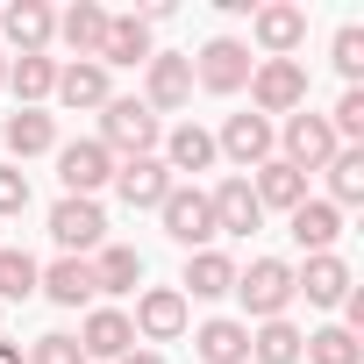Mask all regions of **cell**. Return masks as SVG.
<instances>
[{
    "label": "cell",
    "instance_id": "11",
    "mask_svg": "<svg viewBox=\"0 0 364 364\" xmlns=\"http://www.w3.org/2000/svg\"><path fill=\"white\" fill-rule=\"evenodd\" d=\"M58 178H65V193H72V200H93L100 186H114V157H107L93 136L58 143Z\"/></svg>",
    "mask_w": 364,
    "mask_h": 364
},
{
    "label": "cell",
    "instance_id": "16",
    "mask_svg": "<svg viewBox=\"0 0 364 364\" xmlns=\"http://www.w3.org/2000/svg\"><path fill=\"white\" fill-rule=\"evenodd\" d=\"M36 293H43L50 307H93V300H100V286H93V257H58V264H43Z\"/></svg>",
    "mask_w": 364,
    "mask_h": 364
},
{
    "label": "cell",
    "instance_id": "19",
    "mask_svg": "<svg viewBox=\"0 0 364 364\" xmlns=\"http://www.w3.org/2000/svg\"><path fill=\"white\" fill-rule=\"evenodd\" d=\"M150 58H157L150 22H143V15H107V43H100V58H93V65L122 72V65H150Z\"/></svg>",
    "mask_w": 364,
    "mask_h": 364
},
{
    "label": "cell",
    "instance_id": "23",
    "mask_svg": "<svg viewBox=\"0 0 364 364\" xmlns=\"http://www.w3.org/2000/svg\"><path fill=\"white\" fill-rule=\"evenodd\" d=\"M250 193H257V208H264V215H272V208H279V215H293V208L307 200V171H293L286 157H272V164H257V171H250Z\"/></svg>",
    "mask_w": 364,
    "mask_h": 364
},
{
    "label": "cell",
    "instance_id": "12",
    "mask_svg": "<svg viewBox=\"0 0 364 364\" xmlns=\"http://www.w3.org/2000/svg\"><path fill=\"white\" fill-rule=\"evenodd\" d=\"M250 43L264 58H293L307 43V8H293V0H264V8L250 15Z\"/></svg>",
    "mask_w": 364,
    "mask_h": 364
},
{
    "label": "cell",
    "instance_id": "4",
    "mask_svg": "<svg viewBox=\"0 0 364 364\" xmlns=\"http://www.w3.org/2000/svg\"><path fill=\"white\" fill-rule=\"evenodd\" d=\"M157 222H164V236L186 250V257H193V250H215V208H208L200 186H171L164 208H157Z\"/></svg>",
    "mask_w": 364,
    "mask_h": 364
},
{
    "label": "cell",
    "instance_id": "10",
    "mask_svg": "<svg viewBox=\"0 0 364 364\" xmlns=\"http://www.w3.org/2000/svg\"><path fill=\"white\" fill-rule=\"evenodd\" d=\"M50 243L65 250V257H93L100 243H107V215H100V200H58L50 208Z\"/></svg>",
    "mask_w": 364,
    "mask_h": 364
},
{
    "label": "cell",
    "instance_id": "20",
    "mask_svg": "<svg viewBox=\"0 0 364 364\" xmlns=\"http://www.w3.org/2000/svg\"><path fill=\"white\" fill-rule=\"evenodd\" d=\"M350 286H357V279H350V264H343L336 250H321V257H307V264L293 272V293H307V307H343Z\"/></svg>",
    "mask_w": 364,
    "mask_h": 364
},
{
    "label": "cell",
    "instance_id": "13",
    "mask_svg": "<svg viewBox=\"0 0 364 364\" xmlns=\"http://www.w3.org/2000/svg\"><path fill=\"white\" fill-rule=\"evenodd\" d=\"M157 157H164V171L178 178V186H193L200 171H215V129H200V122H178V129L157 143Z\"/></svg>",
    "mask_w": 364,
    "mask_h": 364
},
{
    "label": "cell",
    "instance_id": "30",
    "mask_svg": "<svg viewBox=\"0 0 364 364\" xmlns=\"http://www.w3.org/2000/svg\"><path fill=\"white\" fill-rule=\"evenodd\" d=\"M321 171H328V208H336V215L364 200V150H350V143H343V150H336Z\"/></svg>",
    "mask_w": 364,
    "mask_h": 364
},
{
    "label": "cell",
    "instance_id": "21",
    "mask_svg": "<svg viewBox=\"0 0 364 364\" xmlns=\"http://www.w3.org/2000/svg\"><path fill=\"white\" fill-rule=\"evenodd\" d=\"M0 143H8V157H43V150H58V114H43V107H15L8 122H0Z\"/></svg>",
    "mask_w": 364,
    "mask_h": 364
},
{
    "label": "cell",
    "instance_id": "2",
    "mask_svg": "<svg viewBox=\"0 0 364 364\" xmlns=\"http://www.w3.org/2000/svg\"><path fill=\"white\" fill-rule=\"evenodd\" d=\"M236 300H243V328L279 321V314L293 307V264H286V257H250V264H236Z\"/></svg>",
    "mask_w": 364,
    "mask_h": 364
},
{
    "label": "cell",
    "instance_id": "34",
    "mask_svg": "<svg viewBox=\"0 0 364 364\" xmlns=\"http://www.w3.org/2000/svg\"><path fill=\"white\" fill-rule=\"evenodd\" d=\"M328 129H336V143H350V150H364V86H343V100H336V114H328Z\"/></svg>",
    "mask_w": 364,
    "mask_h": 364
},
{
    "label": "cell",
    "instance_id": "32",
    "mask_svg": "<svg viewBox=\"0 0 364 364\" xmlns=\"http://www.w3.org/2000/svg\"><path fill=\"white\" fill-rule=\"evenodd\" d=\"M300 364H364V343H357L343 321H328V328H314V336L300 343Z\"/></svg>",
    "mask_w": 364,
    "mask_h": 364
},
{
    "label": "cell",
    "instance_id": "8",
    "mask_svg": "<svg viewBox=\"0 0 364 364\" xmlns=\"http://www.w3.org/2000/svg\"><path fill=\"white\" fill-rule=\"evenodd\" d=\"M186 293L178 286H143L136 293V314H129V328H136V343H178L186 336Z\"/></svg>",
    "mask_w": 364,
    "mask_h": 364
},
{
    "label": "cell",
    "instance_id": "26",
    "mask_svg": "<svg viewBox=\"0 0 364 364\" xmlns=\"http://www.w3.org/2000/svg\"><path fill=\"white\" fill-rule=\"evenodd\" d=\"M286 236H293L307 257H321V250H336V236H343V215H336L328 200H300V208L286 215Z\"/></svg>",
    "mask_w": 364,
    "mask_h": 364
},
{
    "label": "cell",
    "instance_id": "36",
    "mask_svg": "<svg viewBox=\"0 0 364 364\" xmlns=\"http://www.w3.org/2000/svg\"><path fill=\"white\" fill-rule=\"evenodd\" d=\"M29 171L22 164H0V222H15V215H29Z\"/></svg>",
    "mask_w": 364,
    "mask_h": 364
},
{
    "label": "cell",
    "instance_id": "14",
    "mask_svg": "<svg viewBox=\"0 0 364 364\" xmlns=\"http://www.w3.org/2000/svg\"><path fill=\"white\" fill-rule=\"evenodd\" d=\"M208 208H215V236H257L264 229V208H257V193H250L243 171L222 178V186L208 193Z\"/></svg>",
    "mask_w": 364,
    "mask_h": 364
},
{
    "label": "cell",
    "instance_id": "18",
    "mask_svg": "<svg viewBox=\"0 0 364 364\" xmlns=\"http://www.w3.org/2000/svg\"><path fill=\"white\" fill-rule=\"evenodd\" d=\"M178 186V178L164 171V157H129V164H114V193L129 200V208H164V193Z\"/></svg>",
    "mask_w": 364,
    "mask_h": 364
},
{
    "label": "cell",
    "instance_id": "28",
    "mask_svg": "<svg viewBox=\"0 0 364 364\" xmlns=\"http://www.w3.org/2000/svg\"><path fill=\"white\" fill-rule=\"evenodd\" d=\"M8 93L22 100V107H43L50 93H58V58L43 50V58H8Z\"/></svg>",
    "mask_w": 364,
    "mask_h": 364
},
{
    "label": "cell",
    "instance_id": "38",
    "mask_svg": "<svg viewBox=\"0 0 364 364\" xmlns=\"http://www.w3.org/2000/svg\"><path fill=\"white\" fill-rule=\"evenodd\" d=\"M114 364H164L157 350H129V357H114Z\"/></svg>",
    "mask_w": 364,
    "mask_h": 364
},
{
    "label": "cell",
    "instance_id": "25",
    "mask_svg": "<svg viewBox=\"0 0 364 364\" xmlns=\"http://www.w3.org/2000/svg\"><path fill=\"white\" fill-rule=\"evenodd\" d=\"M50 100H65V107H107L114 100V86H107V65H93V58H72V65H58V93Z\"/></svg>",
    "mask_w": 364,
    "mask_h": 364
},
{
    "label": "cell",
    "instance_id": "31",
    "mask_svg": "<svg viewBox=\"0 0 364 364\" xmlns=\"http://www.w3.org/2000/svg\"><path fill=\"white\" fill-rule=\"evenodd\" d=\"M300 343H307V336H300V328H293L286 314H279V321H257V328H250V357H257V364H300Z\"/></svg>",
    "mask_w": 364,
    "mask_h": 364
},
{
    "label": "cell",
    "instance_id": "39",
    "mask_svg": "<svg viewBox=\"0 0 364 364\" xmlns=\"http://www.w3.org/2000/svg\"><path fill=\"white\" fill-rule=\"evenodd\" d=\"M0 364H29V357H22V343H0Z\"/></svg>",
    "mask_w": 364,
    "mask_h": 364
},
{
    "label": "cell",
    "instance_id": "9",
    "mask_svg": "<svg viewBox=\"0 0 364 364\" xmlns=\"http://www.w3.org/2000/svg\"><path fill=\"white\" fill-rule=\"evenodd\" d=\"M343 143H336V129H328V114H286V129H279V157L293 164V171H321L328 157H336Z\"/></svg>",
    "mask_w": 364,
    "mask_h": 364
},
{
    "label": "cell",
    "instance_id": "3",
    "mask_svg": "<svg viewBox=\"0 0 364 364\" xmlns=\"http://www.w3.org/2000/svg\"><path fill=\"white\" fill-rule=\"evenodd\" d=\"M307 107V65L300 58H257L250 65V114H300Z\"/></svg>",
    "mask_w": 364,
    "mask_h": 364
},
{
    "label": "cell",
    "instance_id": "35",
    "mask_svg": "<svg viewBox=\"0 0 364 364\" xmlns=\"http://www.w3.org/2000/svg\"><path fill=\"white\" fill-rule=\"evenodd\" d=\"M22 357H29V364H86V350H79V336H72V328H50V336H36Z\"/></svg>",
    "mask_w": 364,
    "mask_h": 364
},
{
    "label": "cell",
    "instance_id": "33",
    "mask_svg": "<svg viewBox=\"0 0 364 364\" xmlns=\"http://www.w3.org/2000/svg\"><path fill=\"white\" fill-rule=\"evenodd\" d=\"M36 279H43V264H36L29 250H0V307H8V300H29Z\"/></svg>",
    "mask_w": 364,
    "mask_h": 364
},
{
    "label": "cell",
    "instance_id": "7",
    "mask_svg": "<svg viewBox=\"0 0 364 364\" xmlns=\"http://www.w3.org/2000/svg\"><path fill=\"white\" fill-rule=\"evenodd\" d=\"M193 100V50H157L143 65V107L150 114H178Z\"/></svg>",
    "mask_w": 364,
    "mask_h": 364
},
{
    "label": "cell",
    "instance_id": "37",
    "mask_svg": "<svg viewBox=\"0 0 364 364\" xmlns=\"http://www.w3.org/2000/svg\"><path fill=\"white\" fill-rule=\"evenodd\" d=\"M328 58H336V72H343V79L357 86V79H364V29H336Z\"/></svg>",
    "mask_w": 364,
    "mask_h": 364
},
{
    "label": "cell",
    "instance_id": "15",
    "mask_svg": "<svg viewBox=\"0 0 364 364\" xmlns=\"http://www.w3.org/2000/svg\"><path fill=\"white\" fill-rule=\"evenodd\" d=\"M0 36L15 43V58H43L58 43V15L43 0H15V8H0Z\"/></svg>",
    "mask_w": 364,
    "mask_h": 364
},
{
    "label": "cell",
    "instance_id": "40",
    "mask_svg": "<svg viewBox=\"0 0 364 364\" xmlns=\"http://www.w3.org/2000/svg\"><path fill=\"white\" fill-rule=\"evenodd\" d=\"M0 93H8V50H0Z\"/></svg>",
    "mask_w": 364,
    "mask_h": 364
},
{
    "label": "cell",
    "instance_id": "22",
    "mask_svg": "<svg viewBox=\"0 0 364 364\" xmlns=\"http://www.w3.org/2000/svg\"><path fill=\"white\" fill-rule=\"evenodd\" d=\"M193 357L200 364H250V328L236 314H215V321L193 328Z\"/></svg>",
    "mask_w": 364,
    "mask_h": 364
},
{
    "label": "cell",
    "instance_id": "5",
    "mask_svg": "<svg viewBox=\"0 0 364 364\" xmlns=\"http://www.w3.org/2000/svg\"><path fill=\"white\" fill-rule=\"evenodd\" d=\"M215 157H229V164L250 178L257 164H272V157H279V122H264V114H229V122H222V136H215Z\"/></svg>",
    "mask_w": 364,
    "mask_h": 364
},
{
    "label": "cell",
    "instance_id": "6",
    "mask_svg": "<svg viewBox=\"0 0 364 364\" xmlns=\"http://www.w3.org/2000/svg\"><path fill=\"white\" fill-rule=\"evenodd\" d=\"M250 65H257V58H250V43L215 36V43H200V58H193V86L229 100V93H243V86H250Z\"/></svg>",
    "mask_w": 364,
    "mask_h": 364
},
{
    "label": "cell",
    "instance_id": "29",
    "mask_svg": "<svg viewBox=\"0 0 364 364\" xmlns=\"http://www.w3.org/2000/svg\"><path fill=\"white\" fill-rule=\"evenodd\" d=\"M93 286H100V293H136V286H143V250L100 243V250H93Z\"/></svg>",
    "mask_w": 364,
    "mask_h": 364
},
{
    "label": "cell",
    "instance_id": "1",
    "mask_svg": "<svg viewBox=\"0 0 364 364\" xmlns=\"http://www.w3.org/2000/svg\"><path fill=\"white\" fill-rule=\"evenodd\" d=\"M114 164H129V157H157V143H164V122L143 107V100H107L100 107V136H93Z\"/></svg>",
    "mask_w": 364,
    "mask_h": 364
},
{
    "label": "cell",
    "instance_id": "17",
    "mask_svg": "<svg viewBox=\"0 0 364 364\" xmlns=\"http://www.w3.org/2000/svg\"><path fill=\"white\" fill-rule=\"evenodd\" d=\"M79 350H86V364L93 357H129L136 350V328H129V314L122 307H86V321H79Z\"/></svg>",
    "mask_w": 364,
    "mask_h": 364
},
{
    "label": "cell",
    "instance_id": "27",
    "mask_svg": "<svg viewBox=\"0 0 364 364\" xmlns=\"http://www.w3.org/2000/svg\"><path fill=\"white\" fill-rule=\"evenodd\" d=\"M178 293H193V300H222V293H236V257H229V250H193V257H186V279H178Z\"/></svg>",
    "mask_w": 364,
    "mask_h": 364
},
{
    "label": "cell",
    "instance_id": "24",
    "mask_svg": "<svg viewBox=\"0 0 364 364\" xmlns=\"http://www.w3.org/2000/svg\"><path fill=\"white\" fill-rule=\"evenodd\" d=\"M58 43H65L72 58H100V43H107V8H100V0H72V8L58 15Z\"/></svg>",
    "mask_w": 364,
    "mask_h": 364
}]
</instances>
